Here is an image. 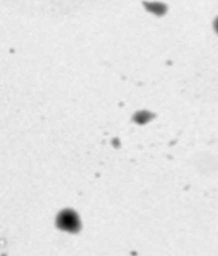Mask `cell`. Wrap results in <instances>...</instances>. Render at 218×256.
Returning <instances> with one entry per match:
<instances>
[{"instance_id":"3957f363","label":"cell","mask_w":218,"mask_h":256,"mask_svg":"<svg viewBox=\"0 0 218 256\" xmlns=\"http://www.w3.org/2000/svg\"><path fill=\"white\" fill-rule=\"evenodd\" d=\"M148 9H150L152 13H156V14H164V10H166V6H164V4H160V3H150V4H147Z\"/></svg>"},{"instance_id":"6da1fadb","label":"cell","mask_w":218,"mask_h":256,"mask_svg":"<svg viewBox=\"0 0 218 256\" xmlns=\"http://www.w3.org/2000/svg\"><path fill=\"white\" fill-rule=\"evenodd\" d=\"M56 226L62 231L76 234L80 230V220L73 209H64L58 214Z\"/></svg>"},{"instance_id":"277c9868","label":"cell","mask_w":218,"mask_h":256,"mask_svg":"<svg viewBox=\"0 0 218 256\" xmlns=\"http://www.w3.org/2000/svg\"><path fill=\"white\" fill-rule=\"evenodd\" d=\"M213 26H214L216 32H217V34H218V17L216 18V20H214V23H213Z\"/></svg>"},{"instance_id":"7a4b0ae2","label":"cell","mask_w":218,"mask_h":256,"mask_svg":"<svg viewBox=\"0 0 218 256\" xmlns=\"http://www.w3.org/2000/svg\"><path fill=\"white\" fill-rule=\"evenodd\" d=\"M154 118V115L150 112H147V111H142V112H136L134 115V121H136L138 124H146L148 121H150Z\"/></svg>"}]
</instances>
